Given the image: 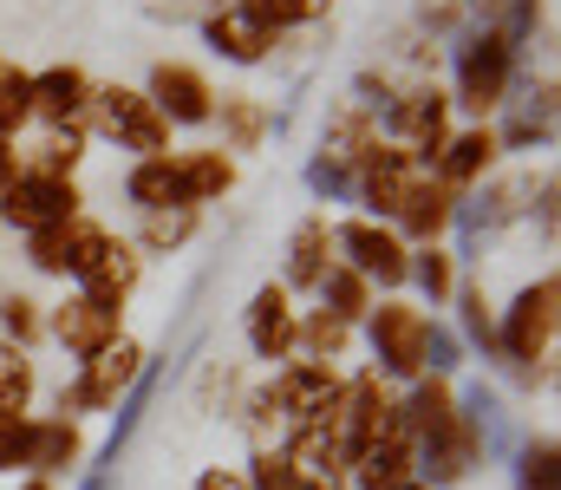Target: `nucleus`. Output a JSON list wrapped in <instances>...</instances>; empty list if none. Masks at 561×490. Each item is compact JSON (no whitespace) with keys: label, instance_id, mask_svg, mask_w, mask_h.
I'll use <instances>...</instances> for the list:
<instances>
[{"label":"nucleus","instance_id":"nucleus-1","mask_svg":"<svg viewBox=\"0 0 561 490\" xmlns=\"http://www.w3.org/2000/svg\"><path fill=\"white\" fill-rule=\"evenodd\" d=\"M556 327H561V282L542 275L529 288H516V301L496 321V360L516 366L523 379H536V360L556 353Z\"/></svg>","mask_w":561,"mask_h":490},{"label":"nucleus","instance_id":"nucleus-2","mask_svg":"<svg viewBox=\"0 0 561 490\" xmlns=\"http://www.w3.org/2000/svg\"><path fill=\"white\" fill-rule=\"evenodd\" d=\"M510 79H516V53L496 26H470L457 39V99L450 105H470V112H496L510 99Z\"/></svg>","mask_w":561,"mask_h":490},{"label":"nucleus","instance_id":"nucleus-3","mask_svg":"<svg viewBox=\"0 0 561 490\" xmlns=\"http://www.w3.org/2000/svg\"><path fill=\"white\" fill-rule=\"evenodd\" d=\"M424 327L431 315L412 308V301H373L366 308V346H373V373L379 379H424Z\"/></svg>","mask_w":561,"mask_h":490},{"label":"nucleus","instance_id":"nucleus-4","mask_svg":"<svg viewBox=\"0 0 561 490\" xmlns=\"http://www.w3.org/2000/svg\"><path fill=\"white\" fill-rule=\"evenodd\" d=\"M92 125L118 145V151H138V158H170V125H163V112L131 92V86H92Z\"/></svg>","mask_w":561,"mask_h":490},{"label":"nucleus","instance_id":"nucleus-5","mask_svg":"<svg viewBox=\"0 0 561 490\" xmlns=\"http://www.w3.org/2000/svg\"><path fill=\"white\" fill-rule=\"evenodd\" d=\"M138 379H144V346L138 340H112L105 353L79 360V379L59 392V412H66V419H79V412H112Z\"/></svg>","mask_w":561,"mask_h":490},{"label":"nucleus","instance_id":"nucleus-6","mask_svg":"<svg viewBox=\"0 0 561 490\" xmlns=\"http://www.w3.org/2000/svg\"><path fill=\"white\" fill-rule=\"evenodd\" d=\"M105 249H112V229H105V223H92L85 209H79L72 223H59V229L26 236V262H33L39 275L79 282V288H85V275L99 269V255H105Z\"/></svg>","mask_w":561,"mask_h":490},{"label":"nucleus","instance_id":"nucleus-7","mask_svg":"<svg viewBox=\"0 0 561 490\" xmlns=\"http://www.w3.org/2000/svg\"><path fill=\"white\" fill-rule=\"evenodd\" d=\"M333 249L346 255V269L373 288H399V282H412V249H405V236L399 229H386V223H373V216H353V223H340L333 229Z\"/></svg>","mask_w":561,"mask_h":490},{"label":"nucleus","instance_id":"nucleus-8","mask_svg":"<svg viewBox=\"0 0 561 490\" xmlns=\"http://www.w3.org/2000/svg\"><path fill=\"white\" fill-rule=\"evenodd\" d=\"M79 216V183L72 176H39V170H13V183L0 190V223L20 236L59 229Z\"/></svg>","mask_w":561,"mask_h":490},{"label":"nucleus","instance_id":"nucleus-9","mask_svg":"<svg viewBox=\"0 0 561 490\" xmlns=\"http://www.w3.org/2000/svg\"><path fill=\"white\" fill-rule=\"evenodd\" d=\"M386 145H405L419 163H431L444 151V138H450V92L444 86H412V92H392V105H386Z\"/></svg>","mask_w":561,"mask_h":490},{"label":"nucleus","instance_id":"nucleus-10","mask_svg":"<svg viewBox=\"0 0 561 490\" xmlns=\"http://www.w3.org/2000/svg\"><path fill=\"white\" fill-rule=\"evenodd\" d=\"M275 412L287 432H300V425H327L333 419V406H340V366H307V360H294V366H280L275 379Z\"/></svg>","mask_w":561,"mask_h":490},{"label":"nucleus","instance_id":"nucleus-11","mask_svg":"<svg viewBox=\"0 0 561 490\" xmlns=\"http://www.w3.org/2000/svg\"><path fill=\"white\" fill-rule=\"evenodd\" d=\"M46 333H53L72 360H92V353H105L112 340H125V308L79 288V295H66V301L46 315Z\"/></svg>","mask_w":561,"mask_h":490},{"label":"nucleus","instance_id":"nucleus-12","mask_svg":"<svg viewBox=\"0 0 561 490\" xmlns=\"http://www.w3.org/2000/svg\"><path fill=\"white\" fill-rule=\"evenodd\" d=\"M419 170L424 163L405 151V145H373L366 158L353 163V196L373 209V216H399V203L412 196V183H419Z\"/></svg>","mask_w":561,"mask_h":490},{"label":"nucleus","instance_id":"nucleus-13","mask_svg":"<svg viewBox=\"0 0 561 490\" xmlns=\"http://www.w3.org/2000/svg\"><path fill=\"white\" fill-rule=\"evenodd\" d=\"M144 99L163 112V125H209V118H216V92H209V79H203L196 66H183V59H157Z\"/></svg>","mask_w":561,"mask_h":490},{"label":"nucleus","instance_id":"nucleus-14","mask_svg":"<svg viewBox=\"0 0 561 490\" xmlns=\"http://www.w3.org/2000/svg\"><path fill=\"white\" fill-rule=\"evenodd\" d=\"M280 458L294 465L300 485H313V490H346V471H353V458H346V445L333 438V425H300V432H287Z\"/></svg>","mask_w":561,"mask_h":490},{"label":"nucleus","instance_id":"nucleus-15","mask_svg":"<svg viewBox=\"0 0 561 490\" xmlns=\"http://www.w3.org/2000/svg\"><path fill=\"white\" fill-rule=\"evenodd\" d=\"M294 295L268 282V288H255V301H249V315H242V333H249V353L255 360H294Z\"/></svg>","mask_w":561,"mask_h":490},{"label":"nucleus","instance_id":"nucleus-16","mask_svg":"<svg viewBox=\"0 0 561 490\" xmlns=\"http://www.w3.org/2000/svg\"><path fill=\"white\" fill-rule=\"evenodd\" d=\"M510 105V118H503V132H496V151H536V145H549L556 138V79H529L516 99H503Z\"/></svg>","mask_w":561,"mask_h":490},{"label":"nucleus","instance_id":"nucleus-17","mask_svg":"<svg viewBox=\"0 0 561 490\" xmlns=\"http://www.w3.org/2000/svg\"><path fill=\"white\" fill-rule=\"evenodd\" d=\"M490 163H496V132L477 125V132H450V138H444V151L431 158V176H437L450 196H463V190H477V183L490 176Z\"/></svg>","mask_w":561,"mask_h":490},{"label":"nucleus","instance_id":"nucleus-18","mask_svg":"<svg viewBox=\"0 0 561 490\" xmlns=\"http://www.w3.org/2000/svg\"><path fill=\"white\" fill-rule=\"evenodd\" d=\"M85 105H92V79L79 66H46L33 72V118L53 125H85Z\"/></svg>","mask_w":561,"mask_h":490},{"label":"nucleus","instance_id":"nucleus-19","mask_svg":"<svg viewBox=\"0 0 561 490\" xmlns=\"http://www.w3.org/2000/svg\"><path fill=\"white\" fill-rule=\"evenodd\" d=\"M203 39H209V53L229 59V66H262V59L275 53V33H262V26H255L249 13H236V7L203 13Z\"/></svg>","mask_w":561,"mask_h":490},{"label":"nucleus","instance_id":"nucleus-20","mask_svg":"<svg viewBox=\"0 0 561 490\" xmlns=\"http://www.w3.org/2000/svg\"><path fill=\"white\" fill-rule=\"evenodd\" d=\"M373 145H379V118H373L353 92H346V99H333L327 132H320V158H333V163H346V170H353Z\"/></svg>","mask_w":561,"mask_h":490},{"label":"nucleus","instance_id":"nucleus-21","mask_svg":"<svg viewBox=\"0 0 561 490\" xmlns=\"http://www.w3.org/2000/svg\"><path fill=\"white\" fill-rule=\"evenodd\" d=\"M450 209H457V196H450V190L431 176V163H424L419 183H412V196L399 203V216H392V223H399V229H405V236L424 249V242H437V236L450 229Z\"/></svg>","mask_w":561,"mask_h":490},{"label":"nucleus","instance_id":"nucleus-22","mask_svg":"<svg viewBox=\"0 0 561 490\" xmlns=\"http://www.w3.org/2000/svg\"><path fill=\"white\" fill-rule=\"evenodd\" d=\"M333 269V223L327 216H307V223H294V236H287V295L294 288H313L320 275Z\"/></svg>","mask_w":561,"mask_h":490},{"label":"nucleus","instance_id":"nucleus-23","mask_svg":"<svg viewBox=\"0 0 561 490\" xmlns=\"http://www.w3.org/2000/svg\"><path fill=\"white\" fill-rule=\"evenodd\" d=\"M85 458V438H79V419H33V445H26V471L33 478H59Z\"/></svg>","mask_w":561,"mask_h":490},{"label":"nucleus","instance_id":"nucleus-24","mask_svg":"<svg viewBox=\"0 0 561 490\" xmlns=\"http://www.w3.org/2000/svg\"><path fill=\"white\" fill-rule=\"evenodd\" d=\"M229 183H236V163L222 158V151H183V158H176V196H183L190 209L229 196Z\"/></svg>","mask_w":561,"mask_h":490},{"label":"nucleus","instance_id":"nucleus-25","mask_svg":"<svg viewBox=\"0 0 561 490\" xmlns=\"http://www.w3.org/2000/svg\"><path fill=\"white\" fill-rule=\"evenodd\" d=\"M216 118H222V145H229V151H262V138L275 132V112H268L262 99H249V92L222 99Z\"/></svg>","mask_w":561,"mask_h":490},{"label":"nucleus","instance_id":"nucleus-26","mask_svg":"<svg viewBox=\"0 0 561 490\" xmlns=\"http://www.w3.org/2000/svg\"><path fill=\"white\" fill-rule=\"evenodd\" d=\"M346 346H353V327L333 321V315H320V308L294 327V360H307V366H340Z\"/></svg>","mask_w":561,"mask_h":490},{"label":"nucleus","instance_id":"nucleus-27","mask_svg":"<svg viewBox=\"0 0 561 490\" xmlns=\"http://www.w3.org/2000/svg\"><path fill=\"white\" fill-rule=\"evenodd\" d=\"M313 295H320V315H333V321H346V327H359L366 308H373V288H366L346 262H333V269L313 282Z\"/></svg>","mask_w":561,"mask_h":490},{"label":"nucleus","instance_id":"nucleus-28","mask_svg":"<svg viewBox=\"0 0 561 490\" xmlns=\"http://www.w3.org/2000/svg\"><path fill=\"white\" fill-rule=\"evenodd\" d=\"M138 275H144V255L131 249V242H118L112 236V249L99 255V269L85 275V295H99V301H118L125 308V295L138 288Z\"/></svg>","mask_w":561,"mask_h":490},{"label":"nucleus","instance_id":"nucleus-29","mask_svg":"<svg viewBox=\"0 0 561 490\" xmlns=\"http://www.w3.org/2000/svg\"><path fill=\"white\" fill-rule=\"evenodd\" d=\"M125 196L138 203V216L183 203V196H176V158H138L131 163V176H125Z\"/></svg>","mask_w":561,"mask_h":490},{"label":"nucleus","instance_id":"nucleus-30","mask_svg":"<svg viewBox=\"0 0 561 490\" xmlns=\"http://www.w3.org/2000/svg\"><path fill=\"white\" fill-rule=\"evenodd\" d=\"M196 216L203 209H190V203H170V209H150L138 223V242L150 255H170V249H183L190 236H196Z\"/></svg>","mask_w":561,"mask_h":490},{"label":"nucleus","instance_id":"nucleus-31","mask_svg":"<svg viewBox=\"0 0 561 490\" xmlns=\"http://www.w3.org/2000/svg\"><path fill=\"white\" fill-rule=\"evenodd\" d=\"M516 490H561V452L549 432L516 445Z\"/></svg>","mask_w":561,"mask_h":490},{"label":"nucleus","instance_id":"nucleus-32","mask_svg":"<svg viewBox=\"0 0 561 490\" xmlns=\"http://www.w3.org/2000/svg\"><path fill=\"white\" fill-rule=\"evenodd\" d=\"M26 406H33V360H26V346L0 340V419H20Z\"/></svg>","mask_w":561,"mask_h":490},{"label":"nucleus","instance_id":"nucleus-33","mask_svg":"<svg viewBox=\"0 0 561 490\" xmlns=\"http://www.w3.org/2000/svg\"><path fill=\"white\" fill-rule=\"evenodd\" d=\"M85 158V125H53L33 151V170L39 176H72V163Z\"/></svg>","mask_w":561,"mask_h":490},{"label":"nucleus","instance_id":"nucleus-34","mask_svg":"<svg viewBox=\"0 0 561 490\" xmlns=\"http://www.w3.org/2000/svg\"><path fill=\"white\" fill-rule=\"evenodd\" d=\"M236 13H249L262 33H280V26H307L327 13V0H236Z\"/></svg>","mask_w":561,"mask_h":490},{"label":"nucleus","instance_id":"nucleus-35","mask_svg":"<svg viewBox=\"0 0 561 490\" xmlns=\"http://www.w3.org/2000/svg\"><path fill=\"white\" fill-rule=\"evenodd\" d=\"M33 118V72L20 66H0V138L13 145V132Z\"/></svg>","mask_w":561,"mask_h":490},{"label":"nucleus","instance_id":"nucleus-36","mask_svg":"<svg viewBox=\"0 0 561 490\" xmlns=\"http://www.w3.org/2000/svg\"><path fill=\"white\" fill-rule=\"evenodd\" d=\"M412 282L431 295V308H444V301L457 295V269H450V255H444L437 242H424L419 255H412Z\"/></svg>","mask_w":561,"mask_h":490},{"label":"nucleus","instance_id":"nucleus-37","mask_svg":"<svg viewBox=\"0 0 561 490\" xmlns=\"http://www.w3.org/2000/svg\"><path fill=\"white\" fill-rule=\"evenodd\" d=\"M307 190H313L320 203H346V196H353V170L313 151V158H307Z\"/></svg>","mask_w":561,"mask_h":490},{"label":"nucleus","instance_id":"nucleus-38","mask_svg":"<svg viewBox=\"0 0 561 490\" xmlns=\"http://www.w3.org/2000/svg\"><path fill=\"white\" fill-rule=\"evenodd\" d=\"M457 308H463V333L496 360V315H490V301H483V288H457Z\"/></svg>","mask_w":561,"mask_h":490},{"label":"nucleus","instance_id":"nucleus-39","mask_svg":"<svg viewBox=\"0 0 561 490\" xmlns=\"http://www.w3.org/2000/svg\"><path fill=\"white\" fill-rule=\"evenodd\" d=\"M536 26H542V0H503V13H496V33L510 39V53H516V46L536 33Z\"/></svg>","mask_w":561,"mask_h":490},{"label":"nucleus","instance_id":"nucleus-40","mask_svg":"<svg viewBox=\"0 0 561 490\" xmlns=\"http://www.w3.org/2000/svg\"><path fill=\"white\" fill-rule=\"evenodd\" d=\"M26 445H33V419H0V471H26Z\"/></svg>","mask_w":561,"mask_h":490},{"label":"nucleus","instance_id":"nucleus-41","mask_svg":"<svg viewBox=\"0 0 561 490\" xmlns=\"http://www.w3.org/2000/svg\"><path fill=\"white\" fill-rule=\"evenodd\" d=\"M450 366H457V333L450 327H424V373L431 379H450Z\"/></svg>","mask_w":561,"mask_h":490},{"label":"nucleus","instance_id":"nucleus-42","mask_svg":"<svg viewBox=\"0 0 561 490\" xmlns=\"http://www.w3.org/2000/svg\"><path fill=\"white\" fill-rule=\"evenodd\" d=\"M0 327H7V346H26V340L39 333L33 301H26V295H7V301H0Z\"/></svg>","mask_w":561,"mask_h":490},{"label":"nucleus","instance_id":"nucleus-43","mask_svg":"<svg viewBox=\"0 0 561 490\" xmlns=\"http://www.w3.org/2000/svg\"><path fill=\"white\" fill-rule=\"evenodd\" d=\"M536 223H542V236L556 242V170L542 176V190H536Z\"/></svg>","mask_w":561,"mask_h":490},{"label":"nucleus","instance_id":"nucleus-44","mask_svg":"<svg viewBox=\"0 0 561 490\" xmlns=\"http://www.w3.org/2000/svg\"><path fill=\"white\" fill-rule=\"evenodd\" d=\"M196 490H249V478H242V471H222V465H216V471H203V478H196Z\"/></svg>","mask_w":561,"mask_h":490},{"label":"nucleus","instance_id":"nucleus-45","mask_svg":"<svg viewBox=\"0 0 561 490\" xmlns=\"http://www.w3.org/2000/svg\"><path fill=\"white\" fill-rule=\"evenodd\" d=\"M7 183H13V145L0 138V190H7Z\"/></svg>","mask_w":561,"mask_h":490},{"label":"nucleus","instance_id":"nucleus-46","mask_svg":"<svg viewBox=\"0 0 561 490\" xmlns=\"http://www.w3.org/2000/svg\"><path fill=\"white\" fill-rule=\"evenodd\" d=\"M79 490H112V471H92V478H85Z\"/></svg>","mask_w":561,"mask_h":490},{"label":"nucleus","instance_id":"nucleus-47","mask_svg":"<svg viewBox=\"0 0 561 490\" xmlns=\"http://www.w3.org/2000/svg\"><path fill=\"white\" fill-rule=\"evenodd\" d=\"M20 490H53V485H46V478H26V485H20Z\"/></svg>","mask_w":561,"mask_h":490},{"label":"nucleus","instance_id":"nucleus-48","mask_svg":"<svg viewBox=\"0 0 561 490\" xmlns=\"http://www.w3.org/2000/svg\"><path fill=\"white\" fill-rule=\"evenodd\" d=\"M0 66H7V59H0Z\"/></svg>","mask_w":561,"mask_h":490}]
</instances>
